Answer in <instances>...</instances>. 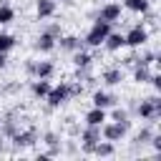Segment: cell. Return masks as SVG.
Instances as JSON below:
<instances>
[{"mask_svg":"<svg viewBox=\"0 0 161 161\" xmlns=\"http://www.w3.org/2000/svg\"><path fill=\"white\" fill-rule=\"evenodd\" d=\"M91 103L93 106H98V108H113V106H118L121 103V98L116 96V93H111L108 88H96L93 93H91Z\"/></svg>","mask_w":161,"mask_h":161,"instance_id":"obj_10","label":"cell"},{"mask_svg":"<svg viewBox=\"0 0 161 161\" xmlns=\"http://www.w3.org/2000/svg\"><path fill=\"white\" fill-rule=\"evenodd\" d=\"M30 48H33L35 53H40V55H50V53L55 50V38L40 30V33H38V35L33 38V43H30Z\"/></svg>","mask_w":161,"mask_h":161,"instance_id":"obj_12","label":"cell"},{"mask_svg":"<svg viewBox=\"0 0 161 161\" xmlns=\"http://www.w3.org/2000/svg\"><path fill=\"white\" fill-rule=\"evenodd\" d=\"M15 23V8L8 5V3H0V28Z\"/></svg>","mask_w":161,"mask_h":161,"instance_id":"obj_26","label":"cell"},{"mask_svg":"<svg viewBox=\"0 0 161 161\" xmlns=\"http://www.w3.org/2000/svg\"><path fill=\"white\" fill-rule=\"evenodd\" d=\"M55 73H58V65H55L53 60H48V58H43V60H35L33 78H45V80H50Z\"/></svg>","mask_w":161,"mask_h":161,"instance_id":"obj_15","label":"cell"},{"mask_svg":"<svg viewBox=\"0 0 161 161\" xmlns=\"http://www.w3.org/2000/svg\"><path fill=\"white\" fill-rule=\"evenodd\" d=\"M101 136H103L106 141H111V143H121V141H126L128 128L121 126V123H116V121H106V123L101 126Z\"/></svg>","mask_w":161,"mask_h":161,"instance_id":"obj_8","label":"cell"},{"mask_svg":"<svg viewBox=\"0 0 161 161\" xmlns=\"http://www.w3.org/2000/svg\"><path fill=\"white\" fill-rule=\"evenodd\" d=\"M103 136H101V126H83L80 131H78V146H80V151L83 153H88L91 156V151H93V146L101 141Z\"/></svg>","mask_w":161,"mask_h":161,"instance_id":"obj_5","label":"cell"},{"mask_svg":"<svg viewBox=\"0 0 161 161\" xmlns=\"http://www.w3.org/2000/svg\"><path fill=\"white\" fill-rule=\"evenodd\" d=\"M15 45H18V38L8 30H0V53H10Z\"/></svg>","mask_w":161,"mask_h":161,"instance_id":"obj_27","label":"cell"},{"mask_svg":"<svg viewBox=\"0 0 161 161\" xmlns=\"http://www.w3.org/2000/svg\"><path fill=\"white\" fill-rule=\"evenodd\" d=\"M131 116H136L143 123H156L161 118V98L158 93L146 96V98H131V103L126 106Z\"/></svg>","mask_w":161,"mask_h":161,"instance_id":"obj_1","label":"cell"},{"mask_svg":"<svg viewBox=\"0 0 161 161\" xmlns=\"http://www.w3.org/2000/svg\"><path fill=\"white\" fill-rule=\"evenodd\" d=\"M151 0H123V10H128V13H133V15H146L148 10H151Z\"/></svg>","mask_w":161,"mask_h":161,"instance_id":"obj_22","label":"cell"},{"mask_svg":"<svg viewBox=\"0 0 161 161\" xmlns=\"http://www.w3.org/2000/svg\"><path fill=\"white\" fill-rule=\"evenodd\" d=\"M70 98H75V96H73V83H70V80H60V83L50 86V91H48V96H45L48 111H58V108H63Z\"/></svg>","mask_w":161,"mask_h":161,"instance_id":"obj_2","label":"cell"},{"mask_svg":"<svg viewBox=\"0 0 161 161\" xmlns=\"http://www.w3.org/2000/svg\"><path fill=\"white\" fill-rule=\"evenodd\" d=\"M43 33H48V35H53V38L58 40V38L63 35V25H60L58 20H53V23H45V25H43Z\"/></svg>","mask_w":161,"mask_h":161,"instance_id":"obj_28","label":"cell"},{"mask_svg":"<svg viewBox=\"0 0 161 161\" xmlns=\"http://www.w3.org/2000/svg\"><path fill=\"white\" fill-rule=\"evenodd\" d=\"M156 60H158V53L143 45V48L136 50V63H133V65H153Z\"/></svg>","mask_w":161,"mask_h":161,"instance_id":"obj_23","label":"cell"},{"mask_svg":"<svg viewBox=\"0 0 161 161\" xmlns=\"http://www.w3.org/2000/svg\"><path fill=\"white\" fill-rule=\"evenodd\" d=\"M50 86H53V83L45 80V78H33V80H30V96H33L35 101H45Z\"/></svg>","mask_w":161,"mask_h":161,"instance_id":"obj_19","label":"cell"},{"mask_svg":"<svg viewBox=\"0 0 161 161\" xmlns=\"http://www.w3.org/2000/svg\"><path fill=\"white\" fill-rule=\"evenodd\" d=\"M63 136H60V131H55V128H48V131H40V143H45L48 148H53V146H63V141H60Z\"/></svg>","mask_w":161,"mask_h":161,"instance_id":"obj_25","label":"cell"},{"mask_svg":"<svg viewBox=\"0 0 161 161\" xmlns=\"http://www.w3.org/2000/svg\"><path fill=\"white\" fill-rule=\"evenodd\" d=\"M148 83H151V88H153V91L158 93V88H161V75H158V73L153 70V73H151V80H148Z\"/></svg>","mask_w":161,"mask_h":161,"instance_id":"obj_31","label":"cell"},{"mask_svg":"<svg viewBox=\"0 0 161 161\" xmlns=\"http://www.w3.org/2000/svg\"><path fill=\"white\" fill-rule=\"evenodd\" d=\"M70 60H73V68H93L96 55H93V53H88L86 48H80V50L70 53Z\"/></svg>","mask_w":161,"mask_h":161,"instance_id":"obj_20","label":"cell"},{"mask_svg":"<svg viewBox=\"0 0 161 161\" xmlns=\"http://www.w3.org/2000/svg\"><path fill=\"white\" fill-rule=\"evenodd\" d=\"M5 146H8V138H5V136H3V133H0V153H3V151H5Z\"/></svg>","mask_w":161,"mask_h":161,"instance_id":"obj_33","label":"cell"},{"mask_svg":"<svg viewBox=\"0 0 161 161\" xmlns=\"http://www.w3.org/2000/svg\"><path fill=\"white\" fill-rule=\"evenodd\" d=\"M113 30V25L111 23H106V20H93L91 23V28L86 30V35H83V45L86 48H91V50H98L101 45H103V40H106V35Z\"/></svg>","mask_w":161,"mask_h":161,"instance_id":"obj_3","label":"cell"},{"mask_svg":"<svg viewBox=\"0 0 161 161\" xmlns=\"http://www.w3.org/2000/svg\"><path fill=\"white\" fill-rule=\"evenodd\" d=\"M101 48H106L108 53H118V50H123V48H126L123 33H121V30H111V33L106 35V40H103V45H101Z\"/></svg>","mask_w":161,"mask_h":161,"instance_id":"obj_17","label":"cell"},{"mask_svg":"<svg viewBox=\"0 0 161 161\" xmlns=\"http://www.w3.org/2000/svg\"><path fill=\"white\" fill-rule=\"evenodd\" d=\"M126 80V70L121 68V65H106L103 70H101V83L106 86V88H116V86H121Z\"/></svg>","mask_w":161,"mask_h":161,"instance_id":"obj_9","label":"cell"},{"mask_svg":"<svg viewBox=\"0 0 161 161\" xmlns=\"http://www.w3.org/2000/svg\"><path fill=\"white\" fill-rule=\"evenodd\" d=\"M123 40H126V48L138 50V48L148 45V40H151V30L146 28V23H136V25H131V28L123 33Z\"/></svg>","mask_w":161,"mask_h":161,"instance_id":"obj_4","label":"cell"},{"mask_svg":"<svg viewBox=\"0 0 161 161\" xmlns=\"http://www.w3.org/2000/svg\"><path fill=\"white\" fill-rule=\"evenodd\" d=\"M78 151H80V146L75 141H65L63 143V153H78Z\"/></svg>","mask_w":161,"mask_h":161,"instance_id":"obj_30","label":"cell"},{"mask_svg":"<svg viewBox=\"0 0 161 161\" xmlns=\"http://www.w3.org/2000/svg\"><path fill=\"white\" fill-rule=\"evenodd\" d=\"M106 121H108V111H106V108L91 106V108L83 113V123H88V126H103Z\"/></svg>","mask_w":161,"mask_h":161,"instance_id":"obj_16","label":"cell"},{"mask_svg":"<svg viewBox=\"0 0 161 161\" xmlns=\"http://www.w3.org/2000/svg\"><path fill=\"white\" fill-rule=\"evenodd\" d=\"M156 133V128H153V123H143L136 133H133V141H131V146H133V151H138V148H146L148 143H151V136Z\"/></svg>","mask_w":161,"mask_h":161,"instance_id":"obj_13","label":"cell"},{"mask_svg":"<svg viewBox=\"0 0 161 161\" xmlns=\"http://www.w3.org/2000/svg\"><path fill=\"white\" fill-rule=\"evenodd\" d=\"M38 141H40V131H38V126L18 128V133L10 138V143H13L18 151H23V148H30V146H35Z\"/></svg>","mask_w":161,"mask_h":161,"instance_id":"obj_6","label":"cell"},{"mask_svg":"<svg viewBox=\"0 0 161 161\" xmlns=\"http://www.w3.org/2000/svg\"><path fill=\"white\" fill-rule=\"evenodd\" d=\"M148 146L153 148V153H156V156L161 153V133H158V131H156V133L151 136V143H148Z\"/></svg>","mask_w":161,"mask_h":161,"instance_id":"obj_29","label":"cell"},{"mask_svg":"<svg viewBox=\"0 0 161 161\" xmlns=\"http://www.w3.org/2000/svg\"><path fill=\"white\" fill-rule=\"evenodd\" d=\"M108 111H111V113H108V121H116V123H121V126L131 128V123H133L131 118H133V116L128 113V108H126V106H121V103H118V106H113V108H108Z\"/></svg>","mask_w":161,"mask_h":161,"instance_id":"obj_18","label":"cell"},{"mask_svg":"<svg viewBox=\"0 0 161 161\" xmlns=\"http://www.w3.org/2000/svg\"><path fill=\"white\" fill-rule=\"evenodd\" d=\"M151 73H153L151 65H133V70H131V80H133L136 86H148Z\"/></svg>","mask_w":161,"mask_h":161,"instance_id":"obj_21","label":"cell"},{"mask_svg":"<svg viewBox=\"0 0 161 161\" xmlns=\"http://www.w3.org/2000/svg\"><path fill=\"white\" fill-rule=\"evenodd\" d=\"M8 68V53H0V70Z\"/></svg>","mask_w":161,"mask_h":161,"instance_id":"obj_32","label":"cell"},{"mask_svg":"<svg viewBox=\"0 0 161 161\" xmlns=\"http://www.w3.org/2000/svg\"><path fill=\"white\" fill-rule=\"evenodd\" d=\"M151 3H153V0H151Z\"/></svg>","mask_w":161,"mask_h":161,"instance_id":"obj_34","label":"cell"},{"mask_svg":"<svg viewBox=\"0 0 161 161\" xmlns=\"http://www.w3.org/2000/svg\"><path fill=\"white\" fill-rule=\"evenodd\" d=\"M80 48H86L83 45V40L78 38V35H73V33H63L58 40H55V50H60V53H75V50H80Z\"/></svg>","mask_w":161,"mask_h":161,"instance_id":"obj_11","label":"cell"},{"mask_svg":"<svg viewBox=\"0 0 161 161\" xmlns=\"http://www.w3.org/2000/svg\"><path fill=\"white\" fill-rule=\"evenodd\" d=\"M121 15H123V8H121V3H116V0H106V3L98 8V13H96L98 20H106V23H111V25L118 23Z\"/></svg>","mask_w":161,"mask_h":161,"instance_id":"obj_7","label":"cell"},{"mask_svg":"<svg viewBox=\"0 0 161 161\" xmlns=\"http://www.w3.org/2000/svg\"><path fill=\"white\" fill-rule=\"evenodd\" d=\"M91 156H98V158H108V156H116V143H111V141L101 138V141L93 146Z\"/></svg>","mask_w":161,"mask_h":161,"instance_id":"obj_24","label":"cell"},{"mask_svg":"<svg viewBox=\"0 0 161 161\" xmlns=\"http://www.w3.org/2000/svg\"><path fill=\"white\" fill-rule=\"evenodd\" d=\"M58 13V0H35V20H50Z\"/></svg>","mask_w":161,"mask_h":161,"instance_id":"obj_14","label":"cell"}]
</instances>
